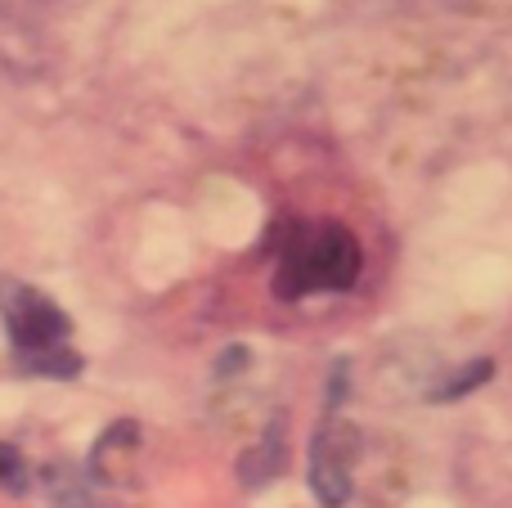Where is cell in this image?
<instances>
[{"instance_id": "obj_5", "label": "cell", "mask_w": 512, "mask_h": 508, "mask_svg": "<svg viewBox=\"0 0 512 508\" xmlns=\"http://www.w3.org/2000/svg\"><path fill=\"white\" fill-rule=\"evenodd\" d=\"M490 374H495V365H490V360H472V365L463 369L459 378H450L445 387H436V401H454V396H463V392H472V387H481Z\"/></svg>"}, {"instance_id": "obj_2", "label": "cell", "mask_w": 512, "mask_h": 508, "mask_svg": "<svg viewBox=\"0 0 512 508\" xmlns=\"http://www.w3.org/2000/svg\"><path fill=\"white\" fill-rule=\"evenodd\" d=\"M0 315H5L9 342H14V356L23 369L54 374V378H68L81 369L77 351L63 347L72 333L68 315L45 293H36L27 284H0Z\"/></svg>"}, {"instance_id": "obj_6", "label": "cell", "mask_w": 512, "mask_h": 508, "mask_svg": "<svg viewBox=\"0 0 512 508\" xmlns=\"http://www.w3.org/2000/svg\"><path fill=\"white\" fill-rule=\"evenodd\" d=\"M14 473H18V455L14 450H0V482H9Z\"/></svg>"}, {"instance_id": "obj_4", "label": "cell", "mask_w": 512, "mask_h": 508, "mask_svg": "<svg viewBox=\"0 0 512 508\" xmlns=\"http://www.w3.org/2000/svg\"><path fill=\"white\" fill-rule=\"evenodd\" d=\"M283 464H288V437H283V419H274L265 428L261 446L243 455L239 477H243V486H261V482H274L283 473Z\"/></svg>"}, {"instance_id": "obj_1", "label": "cell", "mask_w": 512, "mask_h": 508, "mask_svg": "<svg viewBox=\"0 0 512 508\" xmlns=\"http://www.w3.org/2000/svg\"><path fill=\"white\" fill-rule=\"evenodd\" d=\"M360 279V243L346 225H301L279 252V297L346 293Z\"/></svg>"}, {"instance_id": "obj_3", "label": "cell", "mask_w": 512, "mask_h": 508, "mask_svg": "<svg viewBox=\"0 0 512 508\" xmlns=\"http://www.w3.org/2000/svg\"><path fill=\"white\" fill-rule=\"evenodd\" d=\"M360 459V432L351 423H324L310 446V491L324 508L351 500V468Z\"/></svg>"}]
</instances>
